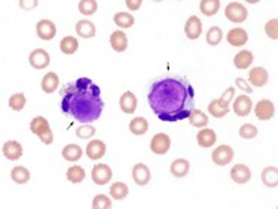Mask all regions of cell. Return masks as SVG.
I'll list each match as a JSON object with an SVG mask.
<instances>
[{
  "label": "cell",
  "mask_w": 278,
  "mask_h": 209,
  "mask_svg": "<svg viewBox=\"0 0 278 209\" xmlns=\"http://www.w3.org/2000/svg\"><path fill=\"white\" fill-rule=\"evenodd\" d=\"M254 56H253V52L250 50H240L239 53L234 56L233 62H234V67L239 68V70H245L251 65Z\"/></svg>",
  "instance_id": "obj_25"
},
{
  "label": "cell",
  "mask_w": 278,
  "mask_h": 209,
  "mask_svg": "<svg viewBox=\"0 0 278 209\" xmlns=\"http://www.w3.org/2000/svg\"><path fill=\"white\" fill-rule=\"evenodd\" d=\"M136 106H138V100L135 97L133 93L130 91H126L123 96L119 99V108L123 112L126 114H133L136 111Z\"/></svg>",
  "instance_id": "obj_20"
},
{
  "label": "cell",
  "mask_w": 278,
  "mask_h": 209,
  "mask_svg": "<svg viewBox=\"0 0 278 209\" xmlns=\"http://www.w3.org/2000/svg\"><path fill=\"white\" fill-rule=\"evenodd\" d=\"M219 8H221L219 0H201L200 2V9L207 17H212V15L218 14Z\"/></svg>",
  "instance_id": "obj_31"
},
{
  "label": "cell",
  "mask_w": 278,
  "mask_h": 209,
  "mask_svg": "<svg viewBox=\"0 0 278 209\" xmlns=\"http://www.w3.org/2000/svg\"><path fill=\"white\" fill-rule=\"evenodd\" d=\"M126 5H127V8H129V9L136 11V9H139V8L142 6V2H141V0H127Z\"/></svg>",
  "instance_id": "obj_46"
},
{
  "label": "cell",
  "mask_w": 278,
  "mask_h": 209,
  "mask_svg": "<svg viewBox=\"0 0 278 209\" xmlns=\"http://www.w3.org/2000/svg\"><path fill=\"white\" fill-rule=\"evenodd\" d=\"M222 40V30L218 26H212L206 35V41L210 46H218Z\"/></svg>",
  "instance_id": "obj_36"
},
{
  "label": "cell",
  "mask_w": 278,
  "mask_h": 209,
  "mask_svg": "<svg viewBox=\"0 0 278 209\" xmlns=\"http://www.w3.org/2000/svg\"><path fill=\"white\" fill-rule=\"evenodd\" d=\"M239 135L243 138V139H253L257 136V128L254 125H250V123H245L242 125L240 129H239Z\"/></svg>",
  "instance_id": "obj_40"
},
{
  "label": "cell",
  "mask_w": 278,
  "mask_h": 209,
  "mask_svg": "<svg viewBox=\"0 0 278 209\" xmlns=\"http://www.w3.org/2000/svg\"><path fill=\"white\" fill-rule=\"evenodd\" d=\"M254 114L258 120H271L275 114V106H274V103L271 100H260L257 104H255V109H254Z\"/></svg>",
  "instance_id": "obj_10"
},
{
  "label": "cell",
  "mask_w": 278,
  "mask_h": 209,
  "mask_svg": "<svg viewBox=\"0 0 278 209\" xmlns=\"http://www.w3.org/2000/svg\"><path fill=\"white\" fill-rule=\"evenodd\" d=\"M197 143L207 149V147H212L215 143H216V133L213 129H201L198 133H197Z\"/></svg>",
  "instance_id": "obj_21"
},
{
  "label": "cell",
  "mask_w": 278,
  "mask_h": 209,
  "mask_svg": "<svg viewBox=\"0 0 278 209\" xmlns=\"http://www.w3.org/2000/svg\"><path fill=\"white\" fill-rule=\"evenodd\" d=\"M233 156H234V152L230 146H219L213 150L212 153V161L216 164V165H221V167H225L227 164L232 162L233 159Z\"/></svg>",
  "instance_id": "obj_5"
},
{
  "label": "cell",
  "mask_w": 278,
  "mask_h": 209,
  "mask_svg": "<svg viewBox=\"0 0 278 209\" xmlns=\"http://www.w3.org/2000/svg\"><path fill=\"white\" fill-rule=\"evenodd\" d=\"M227 41H229L230 46L242 47L243 44H247V41H248V33H247L245 29L234 27V29L229 30V33H227Z\"/></svg>",
  "instance_id": "obj_15"
},
{
  "label": "cell",
  "mask_w": 278,
  "mask_h": 209,
  "mask_svg": "<svg viewBox=\"0 0 278 209\" xmlns=\"http://www.w3.org/2000/svg\"><path fill=\"white\" fill-rule=\"evenodd\" d=\"M225 17H227L232 23H242L248 19V11L243 5L237 2H232L225 8Z\"/></svg>",
  "instance_id": "obj_4"
},
{
  "label": "cell",
  "mask_w": 278,
  "mask_h": 209,
  "mask_svg": "<svg viewBox=\"0 0 278 209\" xmlns=\"http://www.w3.org/2000/svg\"><path fill=\"white\" fill-rule=\"evenodd\" d=\"M132 178L135 181L136 185L139 186H144L150 182L151 179V173L148 170V167L145 164H136L132 170Z\"/></svg>",
  "instance_id": "obj_13"
},
{
  "label": "cell",
  "mask_w": 278,
  "mask_h": 209,
  "mask_svg": "<svg viewBox=\"0 0 278 209\" xmlns=\"http://www.w3.org/2000/svg\"><path fill=\"white\" fill-rule=\"evenodd\" d=\"M250 83L254 85V86H265L269 80V75L266 72V68L263 67H255V68H251V72H250Z\"/></svg>",
  "instance_id": "obj_17"
},
{
  "label": "cell",
  "mask_w": 278,
  "mask_h": 209,
  "mask_svg": "<svg viewBox=\"0 0 278 209\" xmlns=\"http://www.w3.org/2000/svg\"><path fill=\"white\" fill-rule=\"evenodd\" d=\"M203 32V23L201 20L198 19L197 15H192V17H189L186 25H185V33H186V37L189 40H197L200 38V35Z\"/></svg>",
  "instance_id": "obj_11"
},
{
  "label": "cell",
  "mask_w": 278,
  "mask_h": 209,
  "mask_svg": "<svg viewBox=\"0 0 278 209\" xmlns=\"http://www.w3.org/2000/svg\"><path fill=\"white\" fill-rule=\"evenodd\" d=\"M91 176H93L94 183H97V185H106L112 179V170L106 164H97L93 168Z\"/></svg>",
  "instance_id": "obj_7"
},
{
  "label": "cell",
  "mask_w": 278,
  "mask_h": 209,
  "mask_svg": "<svg viewBox=\"0 0 278 209\" xmlns=\"http://www.w3.org/2000/svg\"><path fill=\"white\" fill-rule=\"evenodd\" d=\"M114 22L118 27H132L135 25V19H133V15L127 14V12H116L115 17H114Z\"/></svg>",
  "instance_id": "obj_35"
},
{
  "label": "cell",
  "mask_w": 278,
  "mask_h": 209,
  "mask_svg": "<svg viewBox=\"0 0 278 209\" xmlns=\"http://www.w3.org/2000/svg\"><path fill=\"white\" fill-rule=\"evenodd\" d=\"M112 208V202L108 196L104 194H98L94 197L93 200V209H111Z\"/></svg>",
  "instance_id": "obj_39"
},
{
  "label": "cell",
  "mask_w": 278,
  "mask_h": 209,
  "mask_svg": "<svg viewBox=\"0 0 278 209\" xmlns=\"http://www.w3.org/2000/svg\"><path fill=\"white\" fill-rule=\"evenodd\" d=\"M104 155H106V144L101 139H94V141L88 143V146H86V156L93 161L103 158Z\"/></svg>",
  "instance_id": "obj_14"
},
{
  "label": "cell",
  "mask_w": 278,
  "mask_h": 209,
  "mask_svg": "<svg viewBox=\"0 0 278 209\" xmlns=\"http://www.w3.org/2000/svg\"><path fill=\"white\" fill-rule=\"evenodd\" d=\"M109 193H111V197L115 199V200H123L127 197L129 194V186L124 183V182H115L111 189H109Z\"/></svg>",
  "instance_id": "obj_32"
},
{
  "label": "cell",
  "mask_w": 278,
  "mask_h": 209,
  "mask_svg": "<svg viewBox=\"0 0 278 209\" xmlns=\"http://www.w3.org/2000/svg\"><path fill=\"white\" fill-rule=\"evenodd\" d=\"M230 176L236 183H247L251 179V170L243 164H236L230 171Z\"/></svg>",
  "instance_id": "obj_18"
},
{
  "label": "cell",
  "mask_w": 278,
  "mask_h": 209,
  "mask_svg": "<svg viewBox=\"0 0 278 209\" xmlns=\"http://www.w3.org/2000/svg\"><path fill=\"white\" fill-rule=\"evenodd\" d=\"M171 147V138L166 133H156L150 143V149L156 155H165Z\"/></svg>",
  "instance_id": "obj_6"
},
{
  "label": "cell",
  "mask_w": 278,
  "mask_h": 209,
  "mask_svg": "<svg viewBox=\"0 0 278 209\" xmlns=\"http://www.w3.org/2000/svg\"><path fill=\"white\" fill-rule=\"evenodd\" d=\"M76 32L82 38H94L95 37V25L90 20H80L76 25Z\"/></svg>",
  "instance_id": "obj_22"
},
{
  "label": "cell",
  "mask_w": 278,
  "mask_h": 209,
  "mask_svg": "<svg viewBox=\"0 0 278 209\" xmlns=\"http://www.w3.org/2000/svg\"><path fill=\"white\" fill-rule=\"evenodd\" d=\"M59 46L64 55H74L79 49V41L74 37H64Z\"/></svg>",
  "instance_id": "obj_30"
},
{
  "label": "cell",
  "mask_w": 278,
  "mask_h": 209,
  "mask_svg": "<svg viewBox=\"0 0 278 209\" xmlns=\"http://www.w3.org/2000/svg\"><path fill=\"white\" fill-rule=\"evenodd\" d=\"M67 179L71 183H80L85 179V170L79 165H71L67 170Z\"/></svg>",
  "instance_id": "obj_34"
},
{
  "label": "cell",
  "mask_w": 278,
  "mask_h": 209,
  "mask_svg": "<svg viewBox=\"0 0 278 209\" xmlns=\"http://www.w3.org/2000/svg\"><path fill=\"white\" fill-rule=\"evenodd\" d=\"M265 32H266V35H268L271 40L275 41L278 38V20L277 19L269 20L266 23V26H265Z\"/></svg>",
  "instance_id": "obj_43"
},
{
  "label": "cell",
  "mask_w": 278,
  "mask_h": 209,
  "mask_svg": "<svg viewBox=\"0 0 278 209\" xmlns=\"http://www.w3.org/2000/svg\"><path fill=\"white\" fill-rule=\"evenodd\" d=\"M230 109H225L222 106H219L216 100H212L210 103H208V112L212 114V117H216V118H222L229 114Z\"/></svg>",
  "instance_id": "obj_41"
},
{
  "label": "cell",
  "mask_w": 278,
  "mask_h": 209,
  "mask_svg": "<svg viewBox=\"0 0 278 209\" xmlns=\"http://www.w3.org/2000/svg\"><path fill=\"white\" fill-rule=\"evenodd\" d=\"M233 96H234V88H233V86H230V88L225 90V93H224L219 99H216V102H218L219 106H222V108H225V109H229V104H230Z\"/></svg>",
  "instance_id": "obj_42"
},
{
  "label": "cell",
  "mask_w": 278,
  "mask_h": 209,
  "mask_svg": "<svg viewBox=\"0 0 278 209\" xmlns=\"http://www.w3.org/2000/svg\"><path fill=\"white\" fill-rule=\"evenodd\" d=\"M236 86H237L239 90H242L243 93H248V94L253 93V88L248 85V82H247L245 79H242V78H237V79H236Z\"/></svg>",
  "instance_id": "obj_45"
},
{
  "label": "cell",
  "mask_w": 278,
  "mask_h": 209,
  "mask_svg": "<svg viewBox=\"0 0 278 209\" xmlns=\"http://www.w3.org/2000/svg\"><path fill=\"white\" fill-rule=\"evenodd\" d=\"M77 8H79L80 14H83V15H93L98 6H97L95 0H82V2H79Z\"/></svg>",
  "instance_id": "obj_38"
},
{
  "label": "cell",
  "mask_w": 278,
  "mask_h": 209,
  "mask_svg": "<svg viewBox=\"0 0 278 209\" xmlns=\"http://www.w3.org/2000/svg\"><path fill=\"white\" fill-rule=\"evenodd\" d=\"M58 86H59V78H58V75L53 73V72L47 73V75L43 78V80H41V88H43V91L47 93V94L55 93V90L58 88Z\"/></svg>",
  "instance_id": "obj_23"
},
{
  "label": "cell",
  "mask_w": 278,
  "mask_h": 209,
  "mask_svg": "<svg viewBox=\"0 0 278 209\" xmlns=\"http://www.w3.org/2000/svg\"><path fill=\"white\" fill-rule=\"evenodd\" d=\"M37 35L44 40V41H50V40H53L56 37V26L53 22H50V20H40L37 23Z\"/></svg>",
  "instance_id": "obj_9"
},
{
  "label": "cell",
  "mask_w": 278,
  "mask_h": 209,
  "mask_svg": "<svg viewBox=\"0 0 278 209\" xmlns=\"http://www.w3.org/2000/svg\"><path fill=\"white\" fill-rule=\"evenodd\" d=\"M3 155L9 161H17L23 156V147L19 141L11 139V141H6V144L3 146Z\"/></svg>",
  "instance_id": "obj_19"
},
{
  "label": "cell",
  "mask_w": 278,
  "mask_h": 209,
  "mask_svg": "<svg viewBox=\"0 0 278 209\" xmlns=\"http://www.w3.org/2000/svg\"><path fill=\"white\" fill-rule=\"evenodd\" d=\"M29 62L35 70H41L48 67L50 64V55L44 49H35L33 52H30V56H29Z\"/></svg>",
  "instance_id": "obj_8"
},
{
  "label": "cell",
  "mask_w": 278,
  "mask_h": 209,
  "mask_svg": "<svg viewBox=\"0 0 278 209\" xmlns=\"http://www.w3.org/2000/svg\"><path fill=\"white\" fill-rule=\"evenodd\" d=\"M76 135L82 139H90L91 136L95 135V128L93 126H88V125H85V126H80L77 131H76Z\"/></svg>",
  "instance_id": "obj_44"
},
{
  "label": "cell",
  "mask_w": 278,
  "mask_h": 209,
  "mask_svg": "<svg viewBox=\"0 0 278 209\" xmlns=\"http://www.w3.org/2000/svg\"><path fill=\"white\" fill-rule=\"evenodd\" d=\"M82 149L77 146V144H68L62 149V156H64V159L68 161V162H76L82 158Z\"/></svg>",
  "instance_id": "obj_27"
},
{
  "label": "cell",
  "mask_w": 278,
  "mask_h": 209,
  "mask_svg": "<svg viewBox=\"0 0 278 209\" xmlns=\"http://www.w3.org/2000/svg\"><path fill=\"white\" fill-rule=\"evenodd\" d=\"M30 132L37 135L44 144L53 143V132L50 129L48 121L44 117H33L30 121Z\"/></svg>",
  "instance_id": "obj_3"
},
{
  "label": "cell",
  "mask_w": 278,
  "mask_h": 209,
  "mask_svg": "<svg viewBox=\"0 0 278 209\" xmlns=\"http://www.w3.org/2000/svg\"><path fill=\"white\" fill-rule=\"evenodd\" d=\"M189 123H190V126H194V128H206L207 125H208V118H207V115L204 114V112H201V111H198V109H192L190 111V114H189Z\"/></svg>",
  "instance_id": "obj_28"
},
{
  "label": "cell",
  "mask_w": 278,
  "mask_h": 209,
  "mask_svg": "<svg viewBox=\"0 0 278 209\" xmlns=\"http://www.w3.org/2000/svg\"><path fill=\"white\" fill-rule=\"evenodd\" d=\"M104 108L98 86L88 78L65 85L61 90V109L82 123H91L100 118Z\"/></svg>",
  "instance_id": "obj_2"
},
{
  "label": "cell",
  "mask_w": 278,
  "mask_h": 209,
  "mask_svg": "<svg viewBox=\"0 0 278 209\" xmlns=\"http://www.w3.org/2000/svg\"><path fill=\"white\" fill-rule=\"evenodd\" d=\"M189 168H190L189 161H186L183 158H179L171 164V173L174 178H185L189 173Z\"/></svg>",
  "instance_id": "obj_26"
},
{
  "label": "cell",
  "mask_w": 278,
  "mask_h": 209,
  "mask_svg": "<svg viewBox=\"0 0 278 209\" xmlns=\"http://www.w3.org/2000/svg\"><path fill=\"white\" fill-rule=\"evenodd\" d=\"M129 129L133 135H144L148 131V121L144 117H136L130 121Z\"/></svg>",
  "instance_id": "obj_29"
},
{
  "label": "cell",
  "mask_w": 278,
  "mask_h": 209,
  "mask_svg": "<svg viewBox=\"0 0 278 209\" xmlns=\"http://www.w3.org/2000/svg\"><path fill=\"white\" fill-rule=\"evenodd\" d=\"M11 178L15 183H26L30 179V173L24 167H14L11 171Z\"/></svg>",
  "instance_id": "obj_33"
},
{
  "label": "cell",
  "mask_w": 278,
  "mask_h": 209,
  "mask_svg": "<svg viewBox=\"0 0 278 209\" xmlns=\"http://www.w3.org/2000/svg\"><path fill=\"white\" fill-rule=\"evenodd\" d=\"M26 104V96L23 93H17L9 97V106L14 111H22Z\"/></svg>",
  "instance_id": "obj_37"
},
{
  "label": "cell",
  "mask_w": 278,
  "mask_h": 209,
  "mask_svg": "<svg viewBox=\"0 0 278 209\" xmlns=\"http://www.w3.org/2000/svg\"><path fill=\"white\" fill-rule=\"evenodd\" d=\"M262 182L268 188H277L278 185V168L277 167H266L262 171Z\"/></svg>",
  "instance_id": "obj_24"
},
{
  "label": "cell",
  "mask_w": 278,
  "mask_h": 209,
  "mask_svg": "<svg viewBox=\"0 0 278 209\" xmlns=\"http://www.w3.org/2000/svg\"><path fill=\"white\" fill-rule=\"evenodd\" d=\"M109 43H111V47L115 50V52H124L127 50V46H129V40H127V35L126 32L123 30H115L111 33V38H109Z\"/></svg>",
  "instance_id": "obj_16"
},
{
  "label": "cell",
  "mask_w": 278,
  "mask_h": 209,
  "mask_svg": "<svg viewBox=\"0 0 278 209\" xmlns=\"http://www.w3.org/2000/svg\"><path fill=\"white\" fill-rule=\"evenodd\" d=\"M37 5H38L37 0H33V2H24V0H22V2H20V6L23 9H33Z\"/></svg>",
  "instance_id": "obj_47"
},
{
  "label": "cell",
  "mask_w": 278,
  "mask_h": 209,
  "mask_svg": "<svg viewBox=\"0 0 278 209\" xmlns=\"http://www.w3.org/2000/svg\"><path fill=\"white\" fill-rule=\"evenodd\" d=\"M251 109H253V102L247 94L236 97L233 103V111L237 117H247L251 112Z\"/></svg>",
  "instance_id": "obj_12"
},
{
  "label": "cell",
  "mask_w": 278,
  "mask_h": 209,
  "mask_svg": "<svg viewBox=\"0 0 278 209\" xmlns=\"http://www.w3.org/2000/svg\"><path fill=\"white\" fill-rule=\"evenodd\" d=\"M195 91L187 80L177 78H165L154 82L148 93L151 111L162 121L186 120L194 109Z\"/></svg>",
  "instance_id": "obj_1"
}]
</instances>
